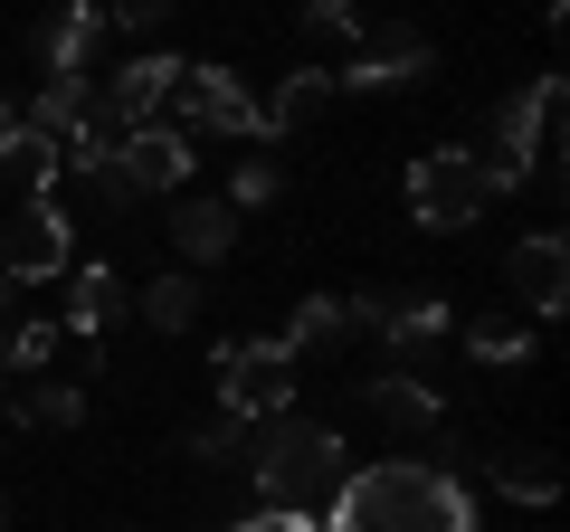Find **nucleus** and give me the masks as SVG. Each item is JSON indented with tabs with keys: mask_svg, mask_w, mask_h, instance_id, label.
<instances>
[{
	"mask_svg": "<svg viewBox=\"0 0 570 532\" xmlns=\"http://www.w3.org/2000/svg\"><path fill=\"white\" fill-rule=\"evenodd\" d=\"M20 418H29V428H86V390L77 381H29Z\"/></svg>",
	"mask_w": 570,
	"mask_h": 532,
	"instance_id": "obj_25",
	"label": "nucleus"
},
{
	"mask_svg": "<svg viewBox=\"0 0 570 532\" xmlns=\"http://www.w3.org/2000/svg\"><path fill=\"white\" fill-rule=\"evenodd\" d=\"M134 305V286H124L115 266H67V305H58V333H77V343H96L115 314Z\"/></svg>",
	"mask_w": 570,
	"mask_h": 532,
	"instance_id": "obj_13",
	"label": "nucleus"
},
{
	"mask_svg": "<svg viewBox=\"0 0 570 532\" xmlns=\"http://www.w3.org/2000/svg\"><path fill=\"white\" fill-rule=\"evenodd\" d=\"M485 475H494V494H504V504H561V466H551V456H532V447H504V456H485Z\"/></svg>",
	"mask_w": 570,
	"mask_h": 532,
	"instance_id": "obj_17",
	"label": "nucleus"
},
{
	"mask_svg": "<svg viewBox=\"0 0 570 532\" xmlns=\"http://www.w3.org/2000/svg\"><path fill=\"white\" fill-rule=\"evenodd\" d=\"M0 418H10V390H0Z\"/></svg>",
	"mask_w": 570,
	"mask_h": 532,
	"instance_id": "obj_32",
	"label": "nucleus"
},
{
	"mask_svg": "<svg viewBox=\"0 0 570 532\" xmlns=\"http://www.w3.org/2000/svg\"><path fill=\"white\" fill-rule=\"evenodd\" d=\"M504 286H513V305H523V324H551V314L570 305V238H561V228H532V238H513Z\"/></svg>",
	"mask_w": 570,
	"mask_h": 532,
	"instance_id": "obj_11",
	"label": "nucleus"
},
{
	"mask_svg": "<svg viewBox=\"0 0 570 532\" xmlns=\"http://www.w3.org/2000/svg\"><path fill=\"white\" fill-rule=\"evenodd\" d=\"M190 134H171V124H134V134H115V171L134 200H181L190 190Z\"/></svg>",
	"mask_w": 570,
	"mask_h": 532,
	"instance_id": "obj_10",
	"label": "nucleus"
},
{
	"mask_svg": "<svg viewBox=\"0 0 570 532\" xmlns=\"http://www.w3.org/2000/svg\"><path fill=\"white\" fill-rule=\"evenodd\" d=\"M247 475H257L266 504H305L314 513V494H333L352 475L343 466V428H333V418H295V410L257 418V428H247Z\"/></svg>",
	"mask_w": 570,
	"mask_h": 532,
	"instance_id": "obj_2",
	"label": "nucleus"
},
{
	"mask_svg": "<svg viewBox=\"0 0 570 532\" xmlns=\"http://www.w3.org/2000/svg\"><path fill=\"white\" fill-rule=\"evenodd\" d=\"M352 324L390 343V371L438 381V352H448V333H456V305L428 295V286H409V295H381V305H352Z\"/></svg>",
	"mask_w": 570,
	"mask_h": 532,
	"instance_id": "obj_3",
	"label": "nucleus"
},
{
	"mask_svg": "<svg viewBox=\"0 0 570 532\" xmlns=\"http://www.w3.org/2000/svg\"><path fill=\"white\" fill-rule=\"evenodd\" d=\"M190 58H171V48H134V58L105 77V96L86 105V115L105 124V134H134V124H163V96H171V77H181Z\"/></svg>",
	"mask_w": 570,
	"mask_h": 532,
	"instance_id": "obj_8",
	"label": "nucleus"
},
{
	"mask_svg": "<svg viewBox=\"0 0 570 532\" xmlns=\"http://www.w3.org/2000/svg\"><path fill=\"white\" fill-rule=\"evenodd\" d=\"M58 343H67V333L48 324V314H29V324H0V371H48V362H58Z\"/></svg>",
	"mask_w": 570,
	"mask_h": 532,
	"instance_id": "obj_24",
	"label": "nucleus"
},
{
	"mask_svg": "<svg viewBox=\"0 0 570 532\" xmlns=\"http://www.w3.org/2000/svg\"><path fill=\"white\" fill-rule=\"evenodd\" d=\"M190 456H247V418H209V428H190Z\"/></svg>",
	"mask_w": 570,
	"mask_h": 532,
	"instance_id": "obj_27",
	"label": "nucleus"
},
{
	"mask_svg": "<svg viewBox=\"0 0 570 532\" xmlns=\"http://www.w3.org/2000/svg\"><path fill=\"white\" fill-rule=\"evenodd\" d=\"M333 105V67H285V86H276V105H266V134H295V124H314Z\"/></svg>",
	"mask_w": 570,
	"mask_h": 532,
	"instance_id": "obj_19",
	"label": "nucleus"
},
{
	"mask_svg": "<svg viewBox=\"0 0 570 532\" xmlns=\"http://www.w3.org/2000/svg\"><path fill=\"white\" fill-rule=\"evenodd\" d=\"M209 381H219V410L247 418V428L295 400V362H285L276 333H266V343H219V352H209Z\"/></svg>",
	"mask_w": 570,
	"mask_h": 532,
	"instance_id": "obj_7",
	"label": "nucleus"
},
{
	"mask_svg": "<svg viewBox=\"0 0 570 532\" xmlns=\"http://www.w3.org/2000/svg\"><path fill=\"white\" fill-rule=\"evenodd\" d=\"M324 532H475V494H466L456 466L381 456V466H362V475L333 485Z\"/></svg>",
	"mask_w": 570,
	"mask_h": 532,
	"instance_id": "obj_1",
	"label": "nucleus"
},
{
	"mask_svg": "<svg viewBox=\"0 0 570 532\" xmlns=\"http://www.w3.org/2000/svg\"><path fill=\"white\" fill-rule=\"evenodd\" d=\"M163 20H171V0H105V29H134V39H153Z\"/></svg>",
	"mask_w": 570,
	"mask_h": 532,
	"instance_id": "obj_28",
	"label": "nucleus"
},
{
	"mask_svg": "<svg viewBox=\"0 0 570 532\" xmlns=\"http://www.w3.org/2000/svg\"><path fill=\"white\" fill-rule=\"evenodd\" d=\"M86 105H96V86H86V77H39V96H29V134H48V144H58L67 152V134H77V124H86Z\"/></svg>",
	"mask_w": 570,
	"mask_h": 532,
	"instance_id": "obj_18",
	"label": "nucleus"
},
{
	"mask_svg": "<svg viewBox=\"0 0 570 532\" xmlns=\"http://www.w3.org/2000/svg\"><path fill=\"white\" fill-rule=\"evenodd\" d=\"M305 29L314 39H333V48H362V0H305Z\"/></svg>",
	"mask_w": 570,
	"mask_h": 532,
	"instance_id": "obj_26",
	"label": "nucleus"
},
{
	"mask_svg": "<svg viewBox=\"0 0 570 532\" xmlns=\"http://www.w3.org/2000/svg\"><path fill=\"white\" fill-rule=\"evenodd\" d=\"M134 305H142V324H153V333H190V324H200V276L171 266V276H153V286L134 295Z\"/></svg>",
	"mask_w": 570,
	"mask_h": 532,
	"instance_id": "obj_20",
	"label": "nucleus"
},
{
	"mask_svg": "<svg viewBox=\"0 0 570 532\" xmlns=\"http://www.w3.org/2000/svg\"><path fill=\"white\" fill-rule=\"evenodd\" d=\"M362 400H371V418L400 428V437H438V428H448V390H438V381H409V371H381Z\"/></svg>",
	"mask_w": 570,
	"mask_h": 532,
	"instance_id": "obj_12",
	"label": "nucleus"
},
{
	"mask_svg": "<svg viewBox=\"0 0 570 532\" xmlns=\"http://www.w3.org/2000/svg\"><path fill=\"white\" fill-rule=\"evenodd\" d=\"M352 333H362V324H352V305H343V295H305V305H295V324H285L276 343H285V362L305 371V362H333V352H343Z\"/></svg>",
	"mask_w": 570,
	"mask_h": 532,
	"instance_id": "obj_14",
	"label": "nucleus"
},
{
	"mask_svg": "<svg viewBox=\"0 0 570 532\" xmlns=\"http://www.w3.org/2000/svg\"><path fill=\"white\" fill-rule=\"evenodd\" d=\"M485 171H475V152L466 144H438V152H419L409 162V219L419 228H438V238H456V228H475L485 219Z\"/></svg>",
	"mask_w": 570,
	"mask_h": 532,
	"instance_id": "obj_6",
	"label": "nucleus"
},
{
	"mask_svg": "<svg viewBox=\"0 0 570 532\" xmlns=\"http://www.w3.org/2000/svg\"><path fill=\"white\" fill-rule=\"evenodd\" d=\"M171 247H181V266H219L238 247V209L228 200H171Z\"/></svg>",
	"mask_w": 570,
	"mask_h": 532,
	"instance_id": "obj_16",
	"label": "nucleus"
},
{
	"mask_svg": "<svg viewBox=\"0 0 570 532\" xmlns=\"http://www.w3.org/2000/svg\"><path fill=\"white\" fill-rule=\"evenodd\" d=\"M10 134H20V115H10V105H0V152H10Z\"/></svg>",
	"mask_w": 570,
	"mask_h": 532,
	"instance_id": "obj_30",
	"label": "nucleus"
},
{
	"mask_svg": "<svg viewBox=\"0 0 570 532\" xmlns=\"http://www.w3.org/2000/svg\"><path fill=\"white\" fill-rule=\"evenodd\" d=\"M77 266V219H67L58 190H29L10 219H0V276L10 286H58Z\"/></svg>",
	"mask_w": 570,
	"mask_h": 532,
	"instance_id": "obj_4",
	"label": "nucleus"
},
{
	"mask_svg": "<svg viewBox=\"0 0 570 532\" xmlns=\"http://www.w3.org/2000/svg\"><path fill=\"white\" fill-rule=\"evenodd\" d=\"M409 77H428V39L400 29V20H371L362 48L333 67V96H390V86H409Z\"/></svg>",
	"mask_w": 570,
	"mask_h": 532,
	"instance_id": "obj_9",
	"label": "nucleus"
},
{
	"mask_svg": "<svg viewBox=\"0 0 570 532\" xmlns=\"http://www.w3.org/2000/svg\"><path fill=\"white\" fill-rule=\"evenodd\" d=\"M266 200H285V162H276V144L238 152V171H228V209H266Z\"/></svg>",
	"mask_w": 570,
	"mask_h": 532,
	"instance_id": "obj_23",
	"label": "nucleus"
},
{
	"mask_svg": "<svg viewBox=\"0 0 570 532\" xmlns=\"http://www.w3.org/2000/svg\"><path fill=\"white\" fill-rule=\"evenodd\" d=\"M0 171H10V181H20V190H58L67 152L48 144V134H29V124H20V134H10V152H0Z\"/></svg>",
	"mask_w": 570,
	"mask_h": 532,
	"instance_id": "obj_22",
	"label": "nucleus"
},
{
	"mask_svg": "<svg viewBox=\"0 0 570 532\" xmlns=\"http://www.w3.org/2000/svg\"><path fill=\"white\" fill-rule=\"evenodd\" d=\"M163 115H171V134H228V144H276L266 134V105L247 96L228 67H181L171 77V96H163Z\"/></svg>",
	"mask_w": 570,
	"mask_h": 532,
	"instance_id": "obj_5",
	"label": "nucleus"
},
{
	"mask_svg": "<svg viewBox=\"0 0 570 532\" xmlns=\"http://www.w3.org/2000/svg\"><path fill=\"white\" fill-rule=\"evenodd\" d=\"M96 48H105V0H58V20H48V39H39L48 77H86Z\"/></svg>",
	"mask_w": 570,
	"mask_h": 532,
	"instance_id": "obj_15",
	"label": "nucleus"
},
{
	"mask_svg": "<svg viewBox=\"0 0 570 532\" xmlns=\"http://www.w3.org/2000/svg\"><path fill=\"white\" fill-rule=\"evenodd\" d=\"M0 324H10V276H0Z\"/></svg>",
	"mask_w": 570,
	"mask_h": 532,
	"instance_id": "obj_31",
	"label": "nucleus"
},
{
	"mask_svg": "<svg viewBox=\"0 0 570 532\" xmlns=\"http://www.w3.org/2000/svg\"><path fill=\"white\" fill-rule=\"evenodd\" d=\"M466 352H475L485 371H523V362H532V324H523V314H475V324H466Z\"/></svg>",
	"mask_w": 570,
	"mask_h": 532,
	"instance_id": "obj_21",
	"label": "nucleus"
},
{
	"mask_svg": "<svg viewBox=\"0 0 570 532\" xmlns=\"http://www.w3.org/2000/svg\"><path fill=\"white\" fill-rule=\"evenodd\" d=\"M228 532H324V523H314L305 504H257L247 523H228Z\"/></svg>",
	"mask_w": 570,
	"mask_h": 532,
	"instance_id": "obj_29",
	"label": "nucleus"
}]
</instances>
